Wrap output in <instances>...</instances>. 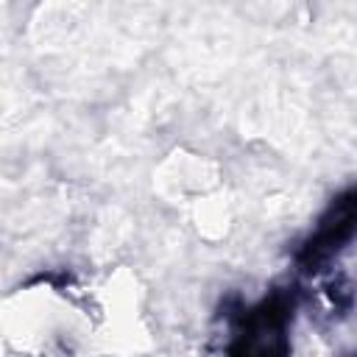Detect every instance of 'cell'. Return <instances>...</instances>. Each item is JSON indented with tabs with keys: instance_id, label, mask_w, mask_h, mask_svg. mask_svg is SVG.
Here are the masks:
<instances>
[{
	"instance_id": "cell-1",
	"label": "cell",
	"mask_w": 357,
	"mask_h": 357,
	"mask_svg": "<svg viewBox=\"0 0 357 357\" xmlns=\"http://www.w3.org/2000/svg\"><path fill=\"white\" fill-rule=\"evenodd\" d=\"M296 298L290 290H273L254 307H243L234 318V354H282L287 351L284 332L293 321Z\"/></svg>"
},
{
	"instance_id": "cell-2",
	"label": "cell",
	"mask_w": 357,
	"mask_h": 357,
	"mask_svg": "<svg viewBox=\"0 0 357 357\" xmlns=\"http://www.w3.org/2000/svg\"><path fill=\"white\" fill-rule=\"evenodd\" d=\"M357 237V184L337 192L321 212L312 234L296 251V265L304 273L321 271Z\"/></svg>"
}]
</instances>
